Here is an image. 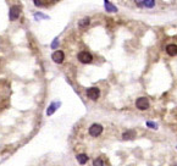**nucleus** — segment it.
I'll use <instances>...</instances> for the list:
<instances>
[{"mask_svg":"<svg viewBox=\"0 0 177 166\" xmlns=\"http://www.w3.org/2000/svg\"><path fill=\"white\" fill-rule=\"evenodd\" d=\"M33 3H34V5L38 6V7H40V6L44 5V1H43V0H33Z\"/></svg>","mask_w":177,"mask_h":166,"instance_id":"2eb2a0df","label":"nucleus"},{"mask_svg":"<svg viewBox=\"0 0 177 166\" xmlns=\"http://www.w3.org/2000/svg\"><path fill=\"white\" fill-rule=\"evenodd\" d=\"M51 59H53V61L56 62V64H63L64 59H65V55H64V52L61 50H56V51L53 52Z\"/></svg>","mask_w":177,"mask_h":166,"instance_id":"423d86ee","label":"nucleus"},{"mask_svg":"<svg viewBox=\"0 0 177 166\" xmlns=\"http://www.w3.org/2000/svg\"><path fill=\"white\" fill-rule=\"evenodd\" d=\"M77 59L80 60L82 64H89V62H92L93 56H92V54H90V52H88V51H81L80 54L77 55Z\"/></svg>","mask_w":177,"mask_h":166,"instance_id":"f257e3e1","label":"nucleus"},{"mask_svg":"<svg viewBox=\"0 0 177 166\" xmlns=\"http://www.w3.org/2000/svg\"><path fill=\"white\" fill-rule=\"evenodd\" d=\"M136 106H137L139 110H147L149 108V100H148L145 96H141L136 100Z\"/></svg>","mask_w":177,"mask_h":166,"instance_id":"f03ea898","label":"nucleus"},{"mask_svg":"<svg viewBox=\"0 0 177 166\" xmlns=\"http://www.w3.org/2000/svg\"><path fill=\"white\" fill-rule=\"evenodd\" d=\"M34 17L38 20V18H44V20H48L49 17L47 15H44V14H40V12H37V14H34Z\"/></svg>","mask_w":177,"mask_h":166,"instance_id":"4468645a","label":"nucleus"},{"mask_svg":"<svg viewBox=\"0 0 177 166\" xmlns=\"http://www.w3.org/2000/svg\"><path fill=\"white\" fill-rule=\"evenodd\" d=\"M104 5H105L106 11H109V12H116L117 11V7L115 5H113L109 0H104Z\"/></svg>","mask_w":177,"mask_h":166,"instance_id":"1a4fd4ad","label":"nucleus"},{"mask_svg":"<svg viewBox=\"0 0 177 166\" xmlns=\"http://www.w3.org/2000/svg\"><path fill=\"white\" fill-rule=\"evenodd\" d=\"M134 137H136V132L134 131H127V132H125L122 135L123 139H132V138H134Z\"/></svg>","mask_w":177,"mask_h":166,"instance_id":"f8f14e48","label":"nucleus"},{"mask_svg":"<svg viewBox=\"0 0 177 166\" xmlns=\"http://www.w3.org/2000/svg\"><path fill=\"white\" fill-rule=\"evenodd\" d=\"M103 132V126L99 123H93L92 126L89 127V135L92 137H98L100 136Z\"/></svg>","mask_w":177,"mask_h":166,"instance_id":"20e7f679","label":"nucleus"},{"mask_svg":"<svg viewBox=\"0 0 177 166\" xmlns=\"http://www.w3.org/2000/svg\"><path fill=\"white\" fill-rule=\"evenodd\" d=\"M89 23H90V18L89 17H84V18H82L81 21L78 22V26H80L81 28H86Z\"/></svg>","mask_w":177,"mask_h":166,"instance_id":"9b49d317","label":"nucleus"},{"mask_svg":"<svg viewBox=\"0 0 177 166\" xmlns=\"http://www.w3.org/2000/svg\"><path fill=\"white\" fill-rule=\"evenodd\" d=\"M60 105H61V103H59V102H54V103H51L50 105H49L48 110H47V115H48V116L53 115V114H54V112L57 110V108H59Z\"/></svg>","mask_w":177,"mask_h":166,"instance_id":"0eeeda50","label":"nucleus"},{"mask_svg":"<svg viewBox=\"0 0 177 166\" xmlns=\"http://www.w3.org/2000/svg\"><path fill=\"white\" fill-rule=\"evenodd\" d=\"M77 161L80 164L83 165V164H86L88 161V156L86 155V154H78V155H77Z\"/></svg>","mask_w":177,"mask_h":166,"instance_id":"9d476101","label":"nucleus"},{"mask_svg":"<svg viewBox=\"0 0 177 166\" xmlns=\"http://www.w3.org/2000/svg\"><path fill=\"white\" fill-rule=\"evenodd\" d=\"M20 14H21V9L17 5H14L10 7V12H9V17L11 21H16L20 17Z\"/></svg>","mask_w":177,"mask_h":166,"instance_id":"7ed1b4c3","label":"nucleus"},{"mask_svg":"<svg viewBox=\"0 0 177 166\" xmlns=\"http://www.w3.org/2000/svg\"><path fill=\"white\" fill-rule=\"evenodd\" d=\"M55 1H56V0H55Z\"/></svg>","mask_w":177,"mask_h":166,"instance_id":"6ab92c4d","label":"nucleus"},{"mask_svg":"<svg viewBox=\"0 0 177 166\" xmlns=\"http://www.w3.org/2000/svg\"><path fill=\"white\" fill-rule=\"evenodd\" d=\"M56 47H57V38H55L54 42H53V44H51V48H53V49H55Z\"/></svg>","mask_w":177,"mask_h":166,"instance_id":"a211bd4d","label":"nucleus"},{"mask_svg":"<svg viewBox=\"0 0 177 166\" xmlns=\"http://www.w3.org/2000/svg\"><path fill=\"white\" fill-rule=\"evenodd\" d=\"M147 126H149L150 128H158V125L154 123V122H151V121H148V122H147Z\"/></svg>","mask_w":177,"mask_h":166,"instance_id":"dca6fc26","label":"nucleus"},{"mask_svg":"<svg viewBox=\"0 0 177 166\" xmlns=\"http://www.w3.org/2000/svg\"><path fill=\"white\" fill-rule=\"evenodd\" d=\"M155 5V0H142V6H145V7H154Z\"/></svg>","mask_w":177,"mask_h":166,"instance_id":"ddd939ff","label":"nucleus"},{"mask_svg":"<svg viewBox=\"0 0 177 166\" xmlns=\"http://www.w3.org/2000/svg\"><path fill=\"white\" fill-rule=\"evenodd\" d=\"M94 165H104V161H103V160H100V159H97V160H94V163H93Z\"/></svg>","mask_w":177,"mask_h":166,"instance_id":"f3484780","label":"nucleus"},{"mask_svg":"<svg viewBox=\"0 0 177 166\" xmlns=\"http://www.w3.org/2000/svg\"><path fill=\"white\" fill-rule=\"evenodd\" d=\"M99 95H100V91H99V88H97V87H92L87 91V96L92 100H97L99 98Z\"/></svg>","mask_w":177,"mask_h":166,"instance_id":"39448f33","label":"nucleus"},{"mask_svg":"<svg viewBox=\"0 0 177 166\" xmlns=\"http://www.w3.org/2000/svg\"><path fill=\"white\" fill-rule=\"evenodd\" d=\"M166 52L170 56H175L177 54V45H175V44H168L166 47Z\"/></svg>","mask_w":177,"mask_h":166,"instance_id":"6e6552de","label":"nucleus"}]
</instances>
